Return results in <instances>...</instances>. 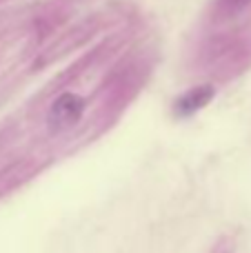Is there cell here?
Returning a JSON list of instances; mask_svg holds the SVG:
<instances>
[{
	"mask_svg": "<svg viewBox=\"0 0 251 253\" xmlns=\"http://www.w3.org/2000/svg\"><path fill=\"white\" fill-rule=\"evenodd\" d=\"M211 98H213V87H209V84L189 89V91L182 93V96L176 100V114L191 116V114H196V111L203 109V107L207 105Z\"/></svg>",
	"mask_w": 251,
	"mask_h": 253,
	"instance_id": "cell-2",
	"label": "cell"
},
{
	"mask_svg": "<svg viewBox=\"0 0 251 253\" xmlns=\"http://www.w3.org/2000/svg\"><path fill=\"white\" fill-rule=\"evenodd\" d=\"M83 111H84V98L78 96V93H62L53 100V105L49 107V114H47V131L51 135L58 133H65L69 131L71 126H76L83 118Z\"/></svg>",
	"mask_w": 251,
	"mask_h": 253,
	"instance_id": "cell-1",
	"label": "cell"
}]
</instances>
